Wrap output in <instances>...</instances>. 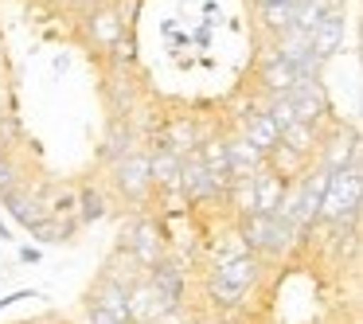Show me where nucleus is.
Returning <instances> with one entry per match:
<instances>
[{
	"instance_id": "nucleus-25",
	"label": "nucleus",
	"mask_w": 363,
	"mask_h": 324,
	"mask_svg": "<svg viewBox=\"0 0 363 324\" xmlns=\"http://www.w3.org/2000/svg\"><path fill=\"white\" fill-rule=\"evenodd\" d=\"M79 219H55V215H48V219H40L35 223L32 230H28V235L35 238L32 246H67V242H74V235H79Z\"/></svg>"
},
{
	"instance_id": "nucleus-16",
	"label": "nucleus",
	"mask_w": 363,
	"mask_h": 324,
	"mask_svg": "<svg viewBox=\"0 0 363 324\" xmlns=\"http://www.w3.org/2000/svg\"><path fill=\"white\" fill-rule=\"evenodd\" d=\"M235 133H242L246 141H250L254 149L262 152V157H269V152L277 149V129L269 125V118L262 113V106H258V102L242 106V113H238V129H235Z\"/></svg>"
},
{
	"instance_id": "nucleus-28",
	"label": "nucleus",
	"mask_w": 363,
	"mask_h": 324,
	"mask_svg": "<svg viewBox=\"0 0 363 324\" xmlns=\"http://www.w3.org/2000/svg\"><path fill=\"white\" fill-rule=\"evenodd\" d=\"M266 168H274V172L281 176V180H289V184H293L297 176H305L308 168H313V160H305V157H297L293 149H285V145H277V149L266 157Z\"/></svg>"
},
{
	"instance_id": "nucleus-41",
	"label": "nucleus",
	"mask_w": 363,
	"mask_h": 324,
	"mask_svg": "<svg viewBox=\"0 0 363 324\" xmlns=\"http://www.w3.org/2000/svg\"><path fill=\"white\" fill-rule=\"evenodd\" d=\"M164 320H168V316H164ZM164 320H160V324H164Z\"/></svg>"
},
{
	"instance_id": "nucleus-3",
	"label": "nucleus",
	"mask_w": 363,
	"mask_h": 324,
	"mask_svg": "<svg viewBox=\"0 0 363 324\" xmlns=\"http://www.w3.org/2000/svg\"><path fill=\"white\" fill-rule=\"evenodd\" d=\"M238 238L246 242V250L258 254L262 262H277L297 246V235H293L289 223H281L277 215H246V219H235Z\"/></svg>"
},
{
	"instance_id": "nucleus-27",
	"label": "nucleus",
	"mask_w": 363,
	"mask_h": 324,
	"mask_svg": "<svg viewBox=\"0 0 363 324\" xmlns=\"http://www.w3.org/2000/svg\"><path fill=\"white\" fill-rule=\"evenodd\" d=\"M223 207L230 211V219H246V215H254V176H246V180H230L227 191H223Z\"/></svg>"
},
{
	"instance_id": "nucleus-39",
	"label": "nucleus",
	"mask_w": 363,
	"mask_h": 324,
	"mask_svg": "<svg viewBox=\"0 0 363 324\" xmlns=\"http://www.w3.org/2000/svg\"><path fill=\"white\" fill-rule=\"evenodd\" d=\"M51 9H74V0H48Z\"/></svg>"
},
{
	"instance_id": "nucleus-36",
	"label": "nucleus",
	"mask_w": 363,
	"mask_h": 324,
	"mask_svg": "<svg viewBox=\"0 0 363 324\" xmlns=\"http://www.w3.org/2000/svg\"><path fill=\"white\" fill-rule=\"evenodd\" d=\"M191 324H235L230 316H219V313H211V316H196Z\"/></svg>"
},
{
	"instance_id": "nucleus-31",
	"label": "nucleus",
	"mask_w": 363,
	"mask_h": 324,
	"mask_svg": "<svg viewBox=\"0 0 363 324\" xmlns=\"http://www.w3.org/2000/svg\"><path fill=\"white\" fill-rule=\"evenodd\" d=\"M16 184H24V168H20V160L12 157V149H0V196L12 191Z\"/></svg>"
},
{
	"instance_id": "nucleus-35",
	"label": "nucleus",
	"mask_w": 363,
	"mask_h": 324,
	"mask_svg": "<svg viewBox=\"0 0 363 324\" xmlns=\"http://www.w3.org/2000/svg\"><path fill=\"white\" fill-rule=\"evenodd\" d=\"M16 262H20V266H40V262H43V250H40V246H20V250H16Z\"/></svg>"
},
{
	"instance_id": "nucleus-38",
	"label": "nucleus",
	"mask_w": 363,
	"mask_h": 324,
	"mask_svg": "<svg viewBox=\"0 0 363 324\" xmlns=\"http://www.w3.org/2000/svg\"><path fill=\"white\" fill-rule=\"evenodd\" d=\"M98 4H110V0H74V9H82V12L98 9Z\"/></svg>"
},
{
	"instance_id": "nucleus-19",
	"label": "nucleus",
	"mask_w": 363,
	"mask_h": 324,
	"mask_svg": "<svg viewBox=\"0 0 363 324\" xmlns=\"http://www.w3.org/2000/svg\"><path fill=\"white\" fill-rule=\"evenodd\" d=\"M203 301H207V305H211L219 316L242 313V308L250 305V289H238V285H227V281H219L215 274H207V277H203Z\"/></svg>"
},
{
	"instance_id": "nucleus-34",
	"label": "nucleus",
	"mask_w": 363,
	"mask_h": 324,
	"mask_svg": "<svg viewBox=\"0 0 363 324\" xmlns=\"http://www.w3.org/2000/svg\"><path fill=\"white\" fill-rule=\"evenodd\" d=\"M12 118V94H9V79H4V67H0V121Z\"/></svg>"
},
{
	"instance_id": "nucleus-23",
	"label": "nucleus",
	"mask_w": 363,
	"mask_h": 324,
	"mask_svg": "<svg viewBox=\"0 0 363 324\" xmlns=\"http://www.w3.org/2000/svg\"><path fill=\"white\" fill-rule=\"evenodd\" d=\"M285 188H289V180H281L274 168H258L254 172V215H277Z\"/></svg>"
},
{
	"instance_id": "nucleus-17",
	"label": "nucleus",
	"mask_w": 363,
	"mask_h": 324,
	"mask_svg": "<svg viewBox=\"0 0 363 324\" xmlns=\"http://www.w3.org/2000/svg\"><path fill=\"white\" fill-rule=\"evenodd\" d=\"M106 215H110V196H106V188L94 180H82L79 188H74V219H79V227H94Z\"/></svg>"
},
{
	"instance_id": "nucleus-5",
	"label": "nucleus",
	"mask_w": 363,
	"mask_h": 324,
	"mask_svg": "<svg viewBox=\"0 0 363 324\" xmlns=\"http://www.w3.org/2000/svg\"><path fill=\"white\" fill-rule=\"evenodd\" d=\"M313 164L320 172H340V168H363V149H359V129L332 121L328 133H320Z\"/></svg>"
},
{
	"instance_id": "nucleus-30",
	"label": "nucleus",
	"mask_w": 363,
	"mask_h": 324,
	"mask_svg": "<svg viewBox=\"0 0 363 324\" xmlns=\"http://www.w3.org/2000/svg\"><path fill=\"white\" fill-rule=\"evenodd\" d=\"M238 254H250V250H246V242L238 238V227H235V219H230V227L223 230V235L211 238V262H219V258H238Z\"/></svg>"
},
{
	"instance_id": "nucleus-42",
	"label": "nucleus",
	"mask_w": 363,
	"mask_h": 324,
	"mask_svg": "<svg viewBox=\"0 0 363 324\" xmlns=\"http://www.w3.org/2000/svg\"><path fill=\"white\" fill-rule=\"evenodd\" d=\"M28 324H32V320H28Z\"/></svg>"
},
{
	"instance_id": "nucleus-2",
	"label": "nucleus",
	"mask_w": 363,
	"mask_h": 324,
	"mask_svg": "<svg viewBox=\"0 0 363 324\" xmlns=\"http://www.w3.org/2000/svg\"><path fill=\"white\" fill-rule=\"evenodd\" d=\"M118 250H129V258L137 262V269L149 274L160 258H168V223H160L157 215L137 211L129 223H121Z\"/></svg>"
},
{
	"instance_id": "nucleus-1",
	"label": "nucleus",
	"mask_w": 363,
	"mask_h": 324,
	"mask_svg": "<svg viewBox=\"0 0 363 324\" xmlns=\"http://www.w3.org/2000/svg\"><path fill=\"white\" fill-rule=\"evenodd\" d=\"M363 215V168L324 172L316 227H359Z\"/></svg>"
},
{
	"instance_id": "nucleus-6",
	"label": "nucleus",
	"mask_w": 363,
	"mask_h": 324,
	"mask_svg": "<svg viewBox=\"0 0 363 324\" xmlns=\"http://www.w3.org/2000/svg\"><path fill=\"white\" fill-rule=\"evenodd\" d=\"M145 277H149V285L157 289L164 313L168 316H180L184 313V301H188V262H184L180 254H168V258H160Z\"/></svg>"
},
{
	"instance_id": "nucleus-7",
	"label": "nucleus",
	"mask_w": 363,
	"mask_h": 324,
	"mask_svg": "<svg viewBox=\"0 0 363 324\" xmlns=\"http://www.w3.org/2000/svg\"><path fill=\"white\" fill-rule=\"evenodd\" d=\"M176 191L188 203V211H211V207L223 203V191L215 188V180L207 176V168L199 164L196 157L180 160V180H176Z\"/></svg>"
},
{
	"instance_id": "nucleus-40",
	"label": "nucleus",
	"mask_w": 363,
	"mask_h": 324,
	"mask_svg": "<svg viewBox=\"0 0 363 324\" xmlns=\"http://www.w3.org/2000/svg\"><path fill=\"white\" fill-rule=\"evenodd\" d=\"M254 4L262 9V4H285V0H254Z\"/></svg>"
},
{
	"instance_id": "nucleus-37",
	"label": "nucleus",
	"mask_w": 363,
	"mask_h": 324,
	"mask_svg": "<svg viewBox=\"0 0 363 324\" xmlns=\"http://www.w3.org/2000/svg\"><path fill=\"white\" fill-rule=\"evenodd\" d=\"M4 242H16V235H12V227H9V223L0 219V246H4Z\"/></svg>"
},
{
	"instance_id": "nucleus-14",
	"label": "nucleus",
	"mask_w": 363,
	"mask_h": 324,
	"mask_svg": "<svg viewBox=\"0 0 363 324\" xmlns=\"http://www.w3.org/2000/svg\"><path fill=\"white\" fill-rule=\"evenodd\" d=\"M125 305H129V324H160L168 316L160 297H157V289L149 285L145 274L125 285Z\"/></svg>"
},
{
	"instance_id": "nucleus-15",
	"label": "nucleus",
	"mask_w": 363,
	"mask_h": 324,
	"mask_svg": "<svg viewBox=\"0 0 363 324\" xmlns=\"http://www.w3.org/2000/svg\"><path fill=\"white\" fill-rule=\"evenodd\" d=\"M0 207H4V211H9V219L20 223L24 230H32L40 219H48V207H43L40 191L28 188V184H16L12 191H4V196H0Z\"/></svg>"
},
{
	"instance_id": "nucleus-32",
	"label": "nucleus",
	"mask_w": 363,
	"mask_h": 324,
	"mask_svg": "<svg viewBox=\"0 0 363 324\" xmlns=\"http://www.w3.org/2000/svg\"><path fill=\"white\" fill-rule=\"evenodd\" d=\"M82 324H129V320H118L113 313L98 308L94 301H82Z\"/></svg>"
},
{
	"instance_id": "nucleus-11",
	"label": "nucleus",
	"mask_w": 363,
	"mask_h": 324,
	"mask_svg": "<svg viewBox=\"0 0 363 324\" xmlns=\"http://www.w3.org/2000/svg\"><path fill=\"white\" fill-rule=\"evenodd\" d=\"M344 40H347V4H336V9L324 12L316 32L308 35V43H313V55L320 63H328V59H336L344 51Z\"/></svg>"
},
{
	"instance_id": "nucleus-13",
	"label": "nucleus",
	"mask_w": 363,
	"mask_h": 324,
	"mask_svg": "<svg viewBox=\"0 0 363 324\" xmlns=\"http://www.w3.org/2000/svg\"><path fill=\"white\" fill-rule=\"evenodd\" d=\"M137 141H141V133H137L133 118H118V113H110L106 133H102V145H98V164L110 168L113 160L129 157V152L137 149Z\"/></svg>"
},
{
	"instance_id": "nucleus-24",
	"label": "nucleus",
	"mask_w": 363,
	"mask_h": 324,
	"mask_svg": "<svg viewBox=\"0 0 363 324\" xmlns=\"http://www.w3.org/2000/svg\"><path fill=\"white\" fill-rule=\"evenodd\" d=\"M180 160L176 152H164V149H149V184L157 196L164 191H176V180H180Z\"/></svg>"
},
{
	"instance_id": "nucleus-18",
	"label": "nucleus",
	"mask_w": 363,
	"mask_h": 324,
	"mask_svg": "<svg viewBox=\"0 0 363 324\" xmlns=\"http://www.w3.org/2000/svg\"><path fill=\"white\" fill-rule=\"evenodd\" d=\"M223 141H227V172H230V180H246V176H254L258 168H266V157H262L242 133H230V137H223Z\"/></svg>"
},
{
	"instance_id": "nucleus-12",
	"label": "nucleus",
	"mask_w": 363,
	"mask_h": 324,
	"mask_svg": "<svg viewBox=\"0 0 363 324\" xmlns=\"http://www.w3.org/2000/svg\"><path fill=\"white\" fill-rule=\"evenodd\" d=\"M207 274H215L219 281L227 285H238V289H258L262 277H266V262L258 258V254H238V258H219L211 262V269Z\"/></svg>"
},
{
	"instance_id": "nucleus-10",
	"label": "nucleus",
	"mask_w": 363,
	"mask_h": 324,
	"mask_svg": "<svg viewBox=\"0 0 363 324\" xmlns=\"http://www.w3.org/2000/svg\"><path fill=\"white\" fill-rule=\"evenodd\" d=\"M203 129L196 125L191 118H184V113H176V118H168L164 125L152 133V145L149 149H164V152H176V157H191V152L199 149V141H203Z\"/></svg>"
},
{
	"instance_id": "nucleus-26",
	"label": "nucleus",
	"mask_w": 363,
	"mask_h": 324,
	"mask_svg": "<svg viewBox=\"0 0 363 324\" xmlns=\"http://www.w3.org/2000/svg\"><path fill=\"white\" fill-rule=\"evenodd\" d=\"M277 145H285V149H293L297 157L313 160V157H316V145H320V129H316V125H305V121H293L289 129H281Z\"/></svg>"
},
{
	"instance_id": "nucleus-9",
	"label": "nucleus",
	"mask_w": 363,
	"mask_h": 324,
	"mask_svg": "<svg viewBox=\"0 0 363 324\" xmlns=\"http://www.w3.org/2000/svg\"><path fill=\"white\" fill-rule=\"evenodd\" d=\"M82 35H86L98 51H113L129 35V20H125V12L113 9V4H98V9H90L86 16H82Z\"/></svg>"
},
{
	"instance_id": "nucleus-20",
	"label": "nucleus",
	"mask_w": 363,
	"mask_h": 324,
	"mask_svg": "<svg viewBox=\"0 0 363 324\" xmlns=\"http://www.w3.org/2000/svg\"><path fill=\"white\" fill-rule=\"evenodd\" d=\"M102 98H106V106H110V113H118V118H133V110H137V82L129 79V71L106 74Z\"/></svg>"
},
{
	"instance_id": "nucleus-29",
	"label": "nucleus",
	"mask_w": 363,
	"mask_h": 324,
	"mask_svg": "<svg viewBox=\"0 0 363 324\" xmlns=\"http://www.w3.org/2000/svg\"><path fill=\"white\" fill-rule=\"evenodd\" d=\"M258 24H262V32H266L269 40H277L281 32H289L293 28V0H285V4H262Z\"/></svg>"
},
{
	"instance_id": "nucleus-33",
	"label": "nucleus",
	"mask_w": 363,
	"mask_h": 324,
	"mask_svg": "<svg viewBox=\"0 0 363 324\" xmlns=\"http://www.w3.org/2000/svg\"><path fill=\"white\" fill-rule=\"evenodd\" d=\"M20 301H43V293L40 289H12V293H4V297H0V313H9L12 305H20Z\"/></svg>"
},
{
	"instance_id": "nucleus-4",
	"label": "nucleus",
	"mask_w": 363,
	"mask_h": 324,
	"mask_svg": "<svg viewBox=\"0 0 363 324\" xmlns=\"http://www.w3.org/2000/svg\"><path fill=\"white\" fill-rule=\"evenodd\" d=\"M106 184L110 191L129 207H145L152 196V184H149V149H133L129 157L113 160L106 168Z\"/></svg>"
},
{
	"instance_id": "nucleus-22",
	"label": "nucleus",
	"mask_w": 363,
	"mask_h": 324,
	"mask_svg": "<svg viewBox=\"0 0 363 324\" xmlns=\"http://www.w3.org/2000/svg\"><path fill=\"white\" fill-rule=\"evenodd\" d=\"M293 82H297V74H293L289 67L274 55V43H269L266 55H262V63H258V90L266 98H274V94H289Z\"/></svg>"
},
{
	"instance_id": "nucleus-8",
	"label": "nucleus",
	"mask_w": 363,
	"mask_h": 324,
	"mask_svg": "<svg viewBox=\"0 0 363 324\" xmlns=\"http://www.w3.org/2000/svg\"><path fill=\"white\" fill-rule=\"evenodd\" d=\"M285 102H289L293 118L305 121V125H316L324 133V125H332V102L328 94H324V82L313 79V82H293V90L285 94Z\"/></svg>"
},
{
	"instance_id": "nucleus-21",
	"label": "nucleus",
	"mask_w": 363,
	"mask_h": 324,
	"mask_svg": "<svg viewBox=\"0 0 363 324\" xmlns=\"http://www.w3.org/2000/svg\"><path fill=\"white\" fill-rule=\"evenodd\" d=\"M82 301H94L98 308H106V313H113L118 320H129V305H125V285L118 281V277L110 274H98L94 285L86 289V297Z\"/></svg>"
}]
</instances>
